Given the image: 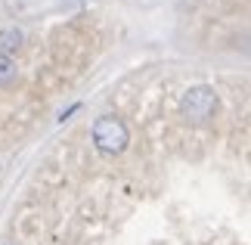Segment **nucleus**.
Returning a JSON list of instances; mask_svg holds the SVG:
<instances>
[{
  "instance_id": "1",
  "label": "nucleus",
  "mask_w": 251,
  "mask_h": 245,
  "mask_svg": "<svg viewBox=\"0 0 251 245\" xmlns=\"http://www.w3.org/2000/svg\"><path fill=\"white\" fill-rule=\"evenodd\" d=\"M127 140H130L127 124H124L118 115H100V118L93 121V146L102 155H118V152H124Z\"/></svg>"
},
{
  "instance_id": "2",
  "label": "nucleus",
  "mask_w": 251,
  "mask_h": 245,
  "mask_svg": "<svg viewBox=\"0 0 251 245\" xmlns=\"http://www.w3.org/2000/svg\"><path fill=\"white\" fill-rule=\"evenodd\" d=\"M217 112V93L211 90V87H192V90L183 93V100H180V115L186 121H208L211 115Z\"/></svg>"
},
{
  "instance_id": "3",
  "label": "nucleus",
  "mask_w": 251,
  "mask_h": 245,
  "mask_svg": "<svg viewBox=\"0 0 251 245\" xmlns=\"http://www.w3.org/2000/svg\"><path fill=\"white\" fill-rule=\"evenodd\" d=\"M22 47V31L19 28H0V56H13Z\"/></svg>"
},
{
  "instance_id": "4",
  "label": "nucleus",
  "mask_w": 251,
  "mask_h": 245,
  "mask_svg": "<svg viewBox=\"0 0 251 245\" xmlns=\"http://www.w3.org/2000/svg\"><path fill=\"white\" fill-rule=\"evenodd\" d=\"M16 78V62L13 56H0V87H6Z\"/></svg>"
}]
</instances>
